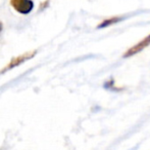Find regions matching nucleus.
<instances>
[{"instance_id": "obj_3", "label": "nucleus", "mask_w": 150, "mask_h": 150, "mask_svg": "<svg viewBox=\"0 0 150 150\" xmlns=\"http://www.w3.org/2000/svg\"><path fill=\"white\" fill-rule=\"evenodd\" d=\"M10 4L21 14H29L34 8L32 0H10Z\"/></svg>"}, {"instance_id": "obj_1", "label": "nucleus", "mask_w": 150, "mask_h": 150, "mask_svg": "<svg viewBox=\"0 0 150 150\" xmlns=\"http://www.w3.org/2000/svg\"><path fill=\"white\" fill-rule=\"evenodd\" d=\"M36 54H37V50H32V52H26V54L21 55V56L14 57V58L12 59V60L10 61V62L8 63L5 67H4V68H2L1 70H0V74H1V73L6 72V71H8V70H11V69L14 68V67L20 66L21 64L25 63L26 61H28V60H30V59L34 58Z\"/></svg>"}, {"instance_id": "obj_2", "label": "nucleus", "mask_w": 150, "mask_h": 150, "mask_svg": "<svg viewBox=\"0 0 150 150\" xmlns=\"http://www.w3.org/2000/svg\"><path fill=\"white\" fill-rule=\"evenodd\" d=\"M150 45V34L147 35L146 37H144L143 39H141L138 43H136L135 45H133L132 47H130L126 52L124 54V58H130V57H134L137 54L141 52L142 50H144L146 47H148Z\"/></svg>"}, {"instance_id": "obj_5", "label": "nucleus", "mask_w": 150, "mask_h": 150, "mask_svg": "<svg viewBox=\"0 0 150 150\" xmlns=\"http://www.w3.org/2000/svg\"><path fill=\"white\" fill-rule=\"evenodd\" d=\"M0 32H1V25H0Z\"/></svg>"}, {"instance_id": "obj_4", "label": "nucleus", "mask_w": 150, "mask_h": 150, "mask_svg": "<svg viewBox=\"0 0 150 150\" xmlns=\"http://www.w3.org/2000/svg\"><path fill=\"white\" fill-rule=\"evenodd\" d=\"M122 17H111V18L107 19V20H104L103 22H101L100 24L98 25L97 28L98 29H103V28H106V27L109 26H112L115 24H117V23L122 22Z\"/></svg>"}]
</instances>
